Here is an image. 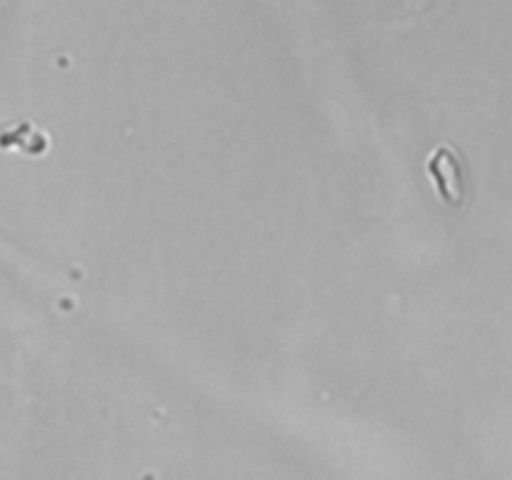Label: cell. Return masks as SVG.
Listing matches in <instances>:
<instances>
[{
    "label": "cell",
    "mask_w": 512,
    "mask_h": 480,
    "mask_svg": "<svg viewBox=\"0 0 512 480\" xmlns=\"http://www.w3.org/2000/svg\"><path fill=\"white\" fill-rule=\"evenodd\" d=\"M428 173L433 175L435 188L440 198L448 205H463L465 198V168L460 163V155L450 148H438L428 160Z\"/></svg>",
    "instance_id": "obj_1"
}]
</instances>
